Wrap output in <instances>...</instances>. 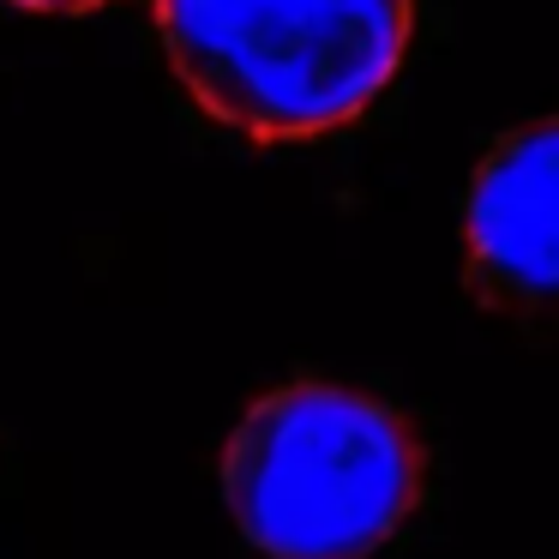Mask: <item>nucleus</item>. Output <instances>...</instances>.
<instances>
[{
    "label": "nucleus",
    "instance_id": "f257e3e1",
    "mask_svg": "<svg viewBox=\"0 0 559 559\" xmlns=\"http://www.w3.org/2000/svg\"><path fill=\"white\" fill-rule=\"evenodd\" d=\"M427 493L421 433L325 379L277 385L223 445L229 518L265 559H373Z\"/></svg>",
    "mask_w": 559,
    "mask_h": 559
},
{
    "label": "nucleus",
    "instance_id": "f03ea898",
    "mask_svg": "<svg viewBox=\"0 0 559 559\" xmlns=\"http://www.w3.org/2000/svg\"><path fill=\"white\" fill-rule=\"evenodd\" d=\"M157 31L211 121L253 139H313L391 85L415 0H157Z\"/></svg>",
    "mask_w": 559,
    "mask_h": 559
},
{
    "label": "nucleus",
    "instance_id": "7ed1b4c3",
    "mask_svg": "<svg viewBox=\"0 0 559 559\" xmlns=\"http://www.w3.org/2000/svg\"><path fill=\"white\" fill-rule=\"evenodd\" d=\"M463 283L506 319H559V115L481 151L463 193Z\"/></svg>",
    "mask_w": 559,
    "mask_h": 559
},
{
    "label": "nucleus",
    "instance_id": "20e7f679",
    "mask_svg": "<svg viewBox=\"0 0 559 559\" xmlns=\"http://www.w3.org/2000/svg\"><path fill=\"white\" fill-rule=\"evenodd\" d=\"M13 7H31V13H91L103 0H13Z\"/></svg>",
    "mask_w": 559,
    "mask_h": 559
}]
</instances>
